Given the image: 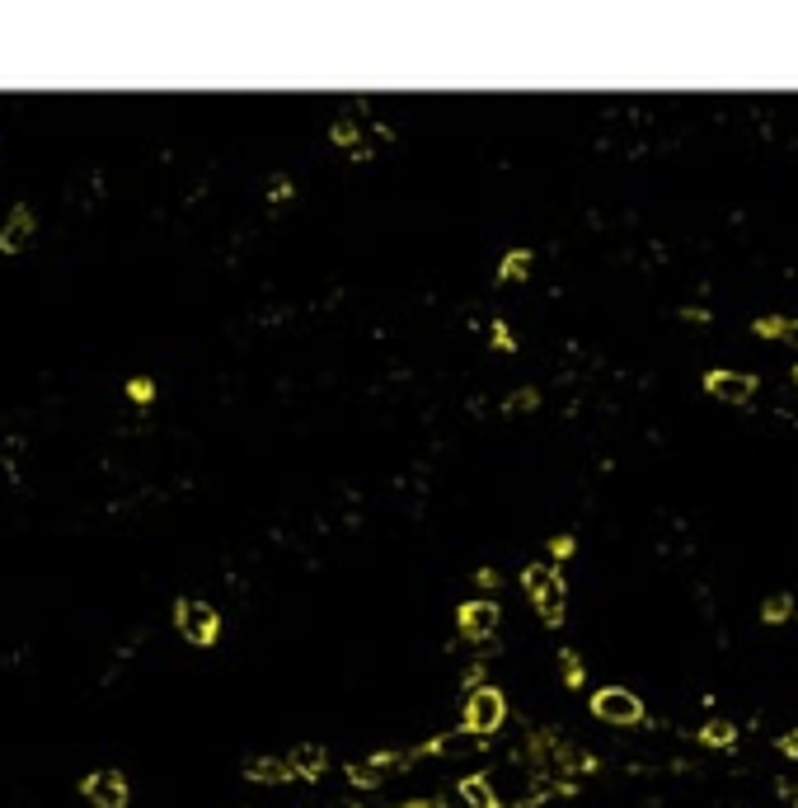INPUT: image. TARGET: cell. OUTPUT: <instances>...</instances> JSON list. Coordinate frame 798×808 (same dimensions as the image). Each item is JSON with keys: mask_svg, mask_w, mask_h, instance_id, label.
Here are the masks:
<instances>
[{"mask_svg": "<svg viewBox=\"0 0 798 808\" xmlns=\"http://www.w3.org/2000/svg\"><path fill=\"white\" fill-rule=\"evenodd\" d=\"M522 583H526V592H531V602H536L540 621H545V625H559V621H564L568 588H564V578H559V569H554V564H526V569H522Z\"/></svg>", "mask_w": 798, "mask_h": 808, "instance_id": "1", "label": "cell"}, {"mask_svg": "<svg viewBox=\"0 0 798 808\" xmlns=\"http://www.w3.org/2000/svg\"><path fill=\"white\" fill-rule=\"evenodd\" d=\"M507 719V700L498 686H475L470 691V700H465V733H475V738H489V733L503 729Z\"/></svg>", "mask_w": 798, "mask_h": 808, "instance_id": "2", "label": "cell"}, {"mask_svg": "<svg viewBox=\"0 0 798 808\" xmlns=\"http://www.w3.org/2000/svg\"><path fill=\"white\" fill-rule=\"evenodd\" d=\"M592 715L615 724V729H630V724H644V700L634 696L630 686H601L592 696Z\"/></svg>", "mask_w": 798, "mask_h": 808, "instance_id": "3", "label": "cell"}, {"mask_svg": "<svg viewBox=\"0 0 798 808\" xmlns=\"http://www.w3.org/2000/svg\"><path fill=\"white\" fill-rule=\"evenodd\" d=\"M409 762H414V752H376V757H362V762L348 766V780H353L357 790H376V785H385V780L395 776V771H404Z\"/></svg>", "mask_w": 798, "mask_h": 808, "instance_id": "4", "label": "cell"}, {"mask_svg": "<svg viewBox=\"0 0 798 808\" xmlns=\"http://www.w3.org/2000/svg\"><path fill=\"white\" fill-rule=\"evenodd\" d=\"M174 621H179V635H184L188 644H212L216 630H221V616H216L207 602H179Z\"/></svg>", "mask_w": 798, "mask_h": 808, "instance_id": "5", "label": "cell"}, {"mask_svg": "<svg viewBox=\"0 0 798 808\" xmlns=\"http://www.w3.org/2000/svg\"><path fill=\"white\" fill-rule=\"evenodd\" d=\"M85 799L99 808H127V780L118 771H94L85 776Z\"/></svg>", "mask_w": 798, "mask_h": 808, "instance_id": "6", "label": "cell"}, {"mask_svg": "<svg viewBox=\"0 0 798 808\" xmlns=\"http://www.w3.org/2000/svg\"><path fill=\"white\" fill-rule=\"evenodd\" d=\"M705 390L709 395H719V400H728V404H747L756 395V376L752 372H709Z\"/></svg>", "mask_w": 798, "mask_h": 808, "instance_id": "7", "label": "cell"}, {"mask_svg": "<svg viewBox=\"0 0 798 808\" xmlns=\"http://www.w3.org/2000/svg\"><path fill=\"white\" fill-rule=\"evenodd\" d=\"M493 630H498V606H493V602L475 597V602L461 606V635L465 639H489Z\"/></svg>", "mask_w": 798, "mask_h": 808, "instance_id": "8", "label": "cell"}, {"mask_svg": "<svg viewBox=\"0 0 798 808\" xmlns=\"http://www.w3.org/2000/svg\"><path fill=\"white\" fill-rule=\"evenodd\" d=\"M456 804L461 808H498V785H493V776H465L461 785H456Z\"/></svg>", "mask_w": 798, "mask_h": 808, "instance_id": "9", "label": "cell"}, {"mask_svg": "<svg viewBox=\"0 0 798 808\" xmlns=\"http://www.w3.org/2000/svg\"><path fill=\"white\" fill-rule=\"evenodd\" d=\"M249 780H259V785H282V780H292V762L287 757H254V762L245 766Z\"/></svg>", "mask_w": 798, "mask_h": 808, "instance_id": "10", "label": "cell"}, {"mask_svg": "<svg viewBox=\"0 0 798 808\" xmlns=\"http://www.w3.org/2000/svg\"><path fill=\"white\" fill-rule=\"evenodd\" d=\"M29 235H33V212H29V207H15V212H10V221H5L0 249H5V254H15V249L29 245Z\"/></svg>", "mask_w": 798, "mask_h": 808, "instance_id": "11", "label": "cell"}, {"mask_svg": "<svg viewBox=\"0 0 798 808\" xmlns=\"http://www.w3.org/2000/svg\"><path fill=\"white\" fill-rule=\"evenodd\" d=\"M287 762H292V771H296V776L315 780V776H324V747H315V743H301V747H296V752H292V757H287Z\"/></svg>", "mask_w": 798, "mask_h": 808, "instance_id": "12", "label": "cell"}, {"mask_svg": "<svg viewBox=\"0 0 798 808\" xmlns=\"http://www.w3.org/2000/svg\"><path fill=\"white\" fill-rule=\"evenodd\" d=\"M498 278H503V282L531 278V249H512V254L503 259V268H498Z\"/></svg>", "mask_w": 798, "mask_h": 808, "instance_id": "13", "label": "cell"}, {"mask_svg": "<svg viewBox=\"0 0 798 808\" xmlns=\"http://www.w3.org/2000/svg\"><path fill=\"white\" fill-rule=\"evenodd\" d=\"M700 738H705L709 747H733L737 743V724L733 719H709L705 729H700Z\"/></svg>", "mask_w": 798, "mask_h": 808, "instance_id": "14", "label": "cell"}, {"mask_svg": "<svg viewBox=\"0 0 798 808\" xmlns=\"http://www.w3.org/2000/svg\"><path fill=\"white\" fill-rule=\"evenodd\" d=\"M789 611H794V597H789V592H775V597H770V602L761 606V621L775 625V621H784Z\"/></svg>", "mask_w": 798, "mask_h": 808, "instance_id": "15", "label": "cell"}, {"mask_svg": "<svg viewBox=\"0 0 798 808\" xmlns=\"http://www.w3.org/2000/svg\"><path fill=\"white\" fill-rule=\"evenodd\" d=\"M536 404H540V395L531 386H522V390H512V395H507L503 409L507 414H526V409H536Z\"/></svg>", "mask_w": 798, "mask_h": 808, "instance_id": "16", "label": "cell"}, {"mask_svg": "<svg viewBox=\"0 0 798 808\" xmlns=\"http://www.w3.org/2000/svg\"><path fill=\"white\" fill-rule=\"evenodd\" d=\"M559 663H564V677H568V686H578V682H583V663H578L573 653H559Z\"/></svg>", "mask_w": 798, "mask_h": 808, "instance_id": "17", "label": "cell"}, {"mask_svg": "<svg viewBox=\"0 0 798 808\" xmlns=\"http://www.w3.org/2000/svg\"><path fill=\"white\" fill-rule=\"evenodd\" d=\"M756 334H761V339H780V334H784V320H780V315H770V320H756Z\"/></svg>", "mask_w": 798, "mask_h": 808, "instance_id": "18", "label": "cell"}, {"mask_svg": "<svg viewBox=\"0 0 798 808\" xmlns=\"http://www.w3.org/2000/svg\"><path fill=\"white\" fill-rule=\"evenodd\" d=\"M489 339H493V348H503V353H507V348H512V334H507V325H503V320H493Z\"/></svg>", "mask_w": 798, "mask_h": 808, "instance_id": "19", "label": "cell"}, {"mask_svg": "<svg viewBox=\"0 0 798 808\" xmlns=\"http://www.w3.org/2000/svg\"><path fill=\"white\" fill-rule=\"evenodd\" d=\"M550 550H554V560H568L573 555V536H554Z\"/></svg>", "mask_w": 798, "mask_h": 808, "instance_id": "20", "label": "cell"}, {"mask_svg": "<svg viewBox=\"0 0 798 808\" xmlns=\"http://www.w3.org/2000/svg\"><path fill=\"white\" fill-rule=\"evenodd\" d=\"M780 752L798 762V729H794V733H784V738H780Z\"/></svg>", "mask_w": 798, "mask_h": 808, "instance_id": "21", "label": "cell"}, {"mask_svg": "<svg viewBox=\"0 0 798 808\" xmlns=\"http://www.w3.org/2000/svg\"><path fill=\"white\" fill-rule=\"evenodd\" d=\"M127 395H132V400H151V381H132Z\"/></svg>", "mask_w": 798, "mask_h": 808, "instance_id": "22", "label": "cell"}, {"mask_svg": "<svg viewBox=\"0 0 798 808\" xmlns=\"http://www.w3.org/2000/svg\"><path fill=\"white\" fill-rule=\"evenodd\" d=\"M273 202H282V198H292V184L287 179H273V193H268Z\"/></svg>", "mask_w": 798, "mask_h": 808, "instance_id": "23", "label": "cell"}, {"mask_svg": "<svg viewBox=\"0 0 798 808\" xmlns=\"http://www.w3.org/2000/svg\"><path fill=\"white\" fill-rule=\"evenodd\" d=\"M780 339H784V343H794V348H798V320H784V334H780Z\"/></svg>", "mask_w": 798, "mask_h": 808, "instance_id": "24", "label": "cell"}, {"mask_svg": "<svg viewBox=\"0 0 798 808\" xmlns=\"http://www.w3.org/2000/svg\"><path fill=\"white\" fill-rule=\"evenodd\" d=\"M794 386H798V367H794Z\"/></svg>", "mask_w": 798, "mask_h": 808, "instance_id": "25", "label": "cell"}, {"mask_svg": "<svg viewBox=\"0 0 798 808\" xmlns=\"http://www.w3.org/2000/svg\"><path fill=\"white\" fill-rule=\"evenodd\" d=\"M409 808H423V804H409Z\"/></svg>", "mask_w": 798, "mask_h": 808, "instance_id": "26", "label": "cell"}]
</instances>
